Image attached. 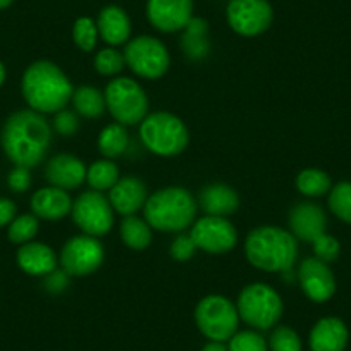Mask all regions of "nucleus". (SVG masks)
I'll list each match as a JSON object with an SVG mask.
<instances>
[{
  "instance_id": "f03ea898",
  "label": "nucleus",
  "mask_w": 351,
  "mask_h": 351,
  "mask_svg": "<svg viewBox=\"0 0 351 351\" xmlns=\"http://www.w3.org/2000/svg\"><path fill=\"white\" fill-rule=\"evenodd\" d=\"M26 104L40 114H57L71 102L74 88L57 64L36 60L26 67L21 81Z\"/></svg>"
},
{
  "instance_id": "6ab92c4d",
  "label": "nucleus",
  "mask_w": 351,
  "mask_h": 351,
  "mask_svg": "<svg viewBox=\"0 0 351 351\" xmlns=\"http://www.w3.org/2000/svg\"><path fill=\"white\" fill-rule=\"evenodd\" d=\"M350 341V330L339 317H322L308 334L310 351H344Z\"/></svg>"
},
{
  "instance_id": "a211bd4d",
  "label": "nucleus",
  "mask_w": 351,
  "mask_h": 351,
  "mask_svg": "<svg viewBox=\"0 0 351 351\" xmlns=\"http://www.w3.org/2000/svg\"><path fill=\"white\" fill-rule=\"evenodd\" d=\"M148 200V190L145 183L134 176L119 178L116 184L109 190V202L114 212L121 215H134L145 207Z\"/></svg>"
},
{
  "instance_id": "aec40b11",
  "label": "nucleus",
  "mask_w": 351,
  "mask_h": 351,
  "mask_svg": "<svg viewBox=\"0 0 351 351\" xmlns=\"http://www.w3.org/2000/svg\"><path fill=\"white\" fill-rule=\"evenodd\" d=\"M16 260L25 274L35 276V278L49 276L50 272L56 271L59 263V256L56 255V252L49 245L40 241H29L19 246Z\"/></svg>"
},
{
  "instance_id": "c9c22d12",
  "label": "nucleus",
  "mask_w": 351,
  "mask_h": 351,
  "mask_svg": "<svg viewBox=\"0 0 351 351\" xmlns=\"http://www.w3.org/2000/svg\"><path fill=\"white\" fill-rule=\"evenodd\" d=\"M313 253H315V258L322 260L326 263H332L339 258L341 253V243L337 241V238H334L332 234H327L324 232L322 236L315 239L312 243Z\"/></svg>"
},
{
  "instance_id": "ea45409f",
  "label": "nucleus",
  "mask_w": 351,
  "mask_h": 351,
  "mask_svg": "<svg viewBox=\"0 0 351 351\" xmlns=\"http://www.w3.org/2000/svg\"><path fill=\"white\" fill-rule=\"evenodd\" d=\"M16 214H18V208L14 202L9 198H0V228L11 224L16 219Z\"/></svg>"
},
{
  "instance_id": "cd10ccee",
  "label": "nucleus",
  "mask_w": 351,
  "mask_h": 351,
  "mask_svg": "<svg viewBox=\"0 0 351 351\" xmlns=\"http://www.w3.org/2000/svg\"><path fill=\"white\" fill-rule=\"evenodd\" d=\"M128 145H130V136H128L126 128L119 123L109 124L107 128H104L99 136L100 154L106 158H110V160L121 157L126 152Z\"/></svg>"
},
{
  "instance_id": "72a5a7b5",
  "label": "nucleus",
  "mask_w": 351,
  "mask_h": 351,
  "mask_svg": "<svg viewBox=\"0 0 351 351\" xmlns=\"http://www.w3.org/2000/svg\"><path fill=\"white\" fill-rule=\"evenodd\" d=\"M229 351H269V343L258 330H238L229 339Z\"/></svg>"
},
{
  "instance_id": "a19ab883",
  "label": "nucleus",
  "mask_w": 351,
  "mask_h": 351,
  "mask_svg": "<svg viewBox=\"0 0 351 351\" xmlns=\"http://www.w3.org/2000/svg\"><path fill=\"white\" fill-rule=\"evenodd\" d=\"M45 286L49 291L52 293H59L62 291L64 288L67 286V274L66 272H59V271H53L50 272L49 276H45Z\"/></svg>"
},
{
  "instance_id": "20e7f679",
  "label": "nucleus",
  "mask_w": 351,
  "mask_h": 351,
  "mask_svg": "<svg viewBox=\"0 0 351 351\" xmlns=\"http://www.w3.org/2000/svg\"><path fill=\"white\" fill-rule=\"evenodd\" d=\"M198 205L193 195L181 186H169L150 195L143 207L145 221L162 232H180L190 228L197 217Z\"/></svg>"
},
{
  "instance_id": "f3484780",
  "label": "nucleus",
  "mask_w": 351,
  "mask_h": 351,
  "mask_svg": "<svg viewBox=\"0 0 351 351\" xmlns=\"http://www.w3.org/2000/svg\"><path fill=\"white\" fill-rule=\"evenodd\" d=\"M45 178L52 186L60 190H76L86 181L83 160L71 154H59L47 162Z\"/></svg>"
},
{
  "instance_id": "39448f33",
  "label": "nucleus",
  "mask_w": 351,
  "mask_h": 351,
  "mask_svg": "<svg viewBox=\"0 0 351 351\" xmlns=\"http://www.w3.org/2000/svg\"><path fill=\"white\" fill-rule=\"evenodd\" d=\"M140 138L145 148L160 157L183 154L190 143L186 124L171 112L148 114L140 123Z\"/></svg>"
},
{
  "instance_id": "a878e982",
  "label": "nucleus",
  "mask_w": 351,
  "mask_h": 351,
  "mask_svg": "<svg viewBox=\"0 0 351 351\" xmlns=\"http://www.w3.org/2000/svg\"><path fill=\"white\" fill-rule=\"evenodd\" d=\"M119 232L124 245L134 252L148 248L152 243V228L145 219L136 217V215H126L121 221Z\"/></svg>"
},
{
  "instance_id": "1a4fd4ad",
  "label": "nucleus",
  "mask_w": 351,
  "mask_h": 351,
  "mask_svg": "<svg viewBox=\"0 0 351 351\" xmlns=\"http://www.w3.org/2000/svg\"><path fill=\"white\" fill-rule=\"evenodd\" d=\"M124 60L136 76L145 80H158L171 66V56L164 43L148 35L136 36L128 42L124 49Z\"/></svg>"
},
{
  "instance_id": "79ce46f5",
  "label": "nucleus",
  "mask_w": 351,
  "mask_h": 351,
  "mask_svg": "<svg viewBox=\"0 0 351 351\" xmlns=\"http://www.w3.org/2000/svg\"><path fill=\"white\" fill-rule=\"evenodd\" d=\"M200 351H229V350L224 343H219V341H210V343L205 344Z\"/></svg>"
},
{
  "instance_id": "58836bf2",
  "label": "nucleus",
  "mask_w": 351,
  "mask_h": 351,
  "mask_svg": "<svg viewBox=\"0 0 351 351\" xmlns=\"http://www.w3.org/2000/svg\"><path fill=\"white\" fill-rule=\"evenodd\" d=\"M8 184L12 191H16V193H23V191L28 190V188L32 186V174H29V169L16 165V167L9 172Z\"/></svg>"
},
{
  "instance_id": "2f4dec72",
  "label": "nucleus",
  "mask_w": 351,
  "mask_h": 351,
  "mask_svg": "<svg viewBox=\"0 0 351 351\" xmlns=\"http://www.w3.org/2000/svg\"><path fill=\"white\" fill-rule=\"evenodd\" d=\"M97 40H99V29H97V23L92 18L76 19L73 26V42L83 52H92L97 47Z\"/></svg>"
},
{
  "instance_id": "37998d69",
  "label": "nucleus",
  "mask_w": 351,
  "mask_h": 351,
  "mask_svg": "<svg viewBox=\"0 0 351 351\" xmlns=\"http://www.w3.org/2000/svg\"><path fill=\"white\" fill-rule=\"evenodd\" d=\"M5 76H8V71H5L4 62H0V86H2V84H4Z\"/></svg>"
},
{
  "instance_id": "bb28decb",
  "label": "nucleus",
  "mask_w": 351,
  "mask_h": 351,
  "mask_svg": "<svg viewBox=\"0 0 351 351\" xmlns=\"http://www.w3.org/2000/svg\"><path fill=\"white\" fill-rule=\"evenodd\" d=\"M296 190L302 195L310 198L324 197V195H329L330 188H332V181H330V176L326 171H320V169H303L295 180Z\"/></svg>"
},
{
  "instance_id": "ddd939ff",
  "label": "nucleus",
  "mask_w": 351,
  "mask_h": 351,
  "mask_svg": "<svg viewBox=\"0 0 351 351\" xmlns=\"http://www.w3.org/2000/svg\"><path fill=\"white\" fill-rule=\"evenodd\" d=\"M190 236L197 250H204L212 255L228 253L238 245V231L234 224L229 219L215 215L198 219L191 228Z\"/></svg>"
},
{
  "instance_id": "c85d7f7f",
  "label": "nucleus",
  "mask_w": 351,
  "mask_h": 351,
  "mask_svg": "<svg viewBox=\"0 0 351 351\" xmlns=\"http://www.w3.org/2000/svg\"><path fill=\"white\" fill-rule=\"evenodd\" d=\"M119 181V167L110 158L93 162L86 169V183L95 191H107Z\"/></svg>"
},
{
  "instance_id": "7ed1b4c3",
  "label": "nucleus",
  "mask_w": 351,
  "mask_h": 351,
  "mask_svg": "<svg viewBox=\"0 0 351 351\" xmlns=\"http://www.w3.org/2000/svg\"><path fill=\"white\" fill-rule=\"evenodd\" d=\"M245 255L263 272H291L298 258V239L278 226H260L246 236Z\"/></svg>"
},
{
  "instance_id": "473e14b6",
  "label": "nucleus",
  "mask_w": 351,
  "mask_h": 351,
  "mask_svg": "<svg viewBox=\"0 0 351 351\" xmlns=\"http://www.w3.org/2000/svg\"><path fill=\"white\" fill-rule=\"evenodd\" d=\"M269 351H303L298 332L288 326H279L269 337Z\"/></svg>"
},
{
  "instance_id": "9b49d317",
  "label": "nucleus",
  "mask_w": 351,
  "mask_h": 351,
  "mask_svg": "<svg viewBox=\"0 0 351 351\" xmlns=\"http://www.w3.org/2000/svg\"><path fill=\"white\" fill-rule=\"evenodd\" d=\"M106 258V250L99 238L80 234L64 245L59 255V263L67 276H90L100 269Z\"/></svg>"
},
{
  "instance_id": "0eeeda50",
  "label": "nucleus",
  "mask_w": 351,
  "mask_h": 351,
  "mask_svg": "<svg viewBox=\"0 0 351 351\" xmlns=\"http://www.w3.org/2000/svg\"><path fill=\"white\" fill-rule=\"evenodd\" d=\"M239 313L234 303L222 295H208L195 308V322L207 339L224 343L229 341L239 326Z\"/></svg>"
},
{
  "instance_id": "f704fd0d",
  "label": "nucleus",
  "mask_w": 351,
  "mask_h": 351,
  "mask_svg": "<svg viewBox=\"0 0 351 351\" xmlns=\"http://www.w3.org/2000/svg\"><path fill=\"white\" fill-rule=\"evenodd\" d=\"M126 66L124 53H121L116 49H102L95 56V69L102 76H116Z\"/></svg>"
},
{
  "instance_id": "4be33fe9",
  "label": "nucleus",
  "mask_w": 351,
  "mask_h": 351,
  "mask_svg": "<svg viewBox=\"0 0 351 351\" xmlns=\"http://www.w3.org/2000/svg\"><path fill=\"white\" fill-rule=\"evenodd\" d=\"M198 204H200V208L207 215L228 217V215H232L238 210L239 197L234 188L228 186L224 183H212L202 188Z\"/></svg>"
},
{
  "instance_id": "dca6fc26",
  "label": "nucleus",
  "mask_w": 351,
  "mask_h": 351,
  "mask_svg": "<svg viewBox=\"0 0 351 351\" xmlns=\"http://www.w3.org/2000/svg\"><path fill=\"white\" fill-rule=\"evenodd\" d=\"M289 228L296 239L313 243L326 232L327 215L320 205L302 202V204H296L289 212Z\"/></svg>"
},
{
  "instance_id": "2eb2a0df",
  "label": "nucleus",
  "mask_w": 351,
  "mask_h": 351,
  "mask_svg": "<svg viewBox=\"0 0 351 351\" xmlns=\"http://www.w3.org/2000/svg\"><path fill=\"white\" fill-rule=\"evenodd\" d=\"M147 18L158 32H181L193 19V0H148Z\"/></svg>"
},
{
  "instance_id": "393cba45",
  "label": "nucleus",
  "mask_w": 351,
  "mask_h": 351,
  "mask_svg": "<svg viewBox=\"0 0 351 351\" xmlns=\"http://www.w3.org/2000/svg\"><path fill=\"white\" fill-rule=\"evenodd\" d=\"M71 102H73L76 112L86 119H97L107 109L104 92H100L95 86H86V84L74 90Z\"/></svg>"
},
{
  "instance_id": "7c9ffc66",
  "label": "nucleus",
  "mask_w": 351,
  "mask_h": 351,
  "mask_svg": "<svg viewBox=\"0 0 351 351\" xmlns=\"http://www.w3.org/2000/svg\"><path fill=\"white\" fill-rule=\"evenodd\" d=\"M38 217L35 214L16 215L14 221L9 224L8 238L14 245H25V243L33 241V238L38 232Z\"/></svg>"
},
{
  "instance_id": "423d86ee",
  "label": "nucleus",
  "mask_w": 351,
  "mask_h": 351,
  "mask_svg": "<svg viewBox=\"0 0 351 351\" xmlns=\"http://www.w3.org/2000/svg\"><path fill=\"white\" fill-rule=\"evenodd\" d=\"M239 319L255 330H267L281 320L282 300L272 286L263 282H253L245 286L238 296Z\"/></svg>"
},
{
  "instance_id": "6e6552de",
  "label": "nucleus",
  "mask_w": 351,
  "mask_h": 351,
  "mask_svg": "<svg viewBox=\"0 0 351 351\" xmlns=\"http://www.w3.org/2000/svg\"><path fill=\"white\" fill-rule=\"evenodd\" d=\"M107 110L123 126L140 124L148 116V97L140 83L131 77H116L107 84Z\"/></svg>"
},
{
  "instance_id": "5701e85b",
  "label": "nucleus",
  "mask_w": 351,
  "mask_h": 351,
  "mask_svg": "<svg viewBox=\"0 0 351 351\" xmlns=\"http://www.w3.org/2000/svg\"><path fill=\"white\" fill-rule=\"evenodd\" d=\"M99 36L109 45H123L131 36L130 16L119 5H107L100 11L97 19Z\"/></svg>"
},
{
  "instance_id": "b1692460",
  "label": "nucleus",
  "mask_w": 351,
  "mask_h": 351,
  "mask_svg": "<svg viewBox=\"0 0 351 351\" xmlns=\"http://www.w3.org/2000/svg\"><path fill=\"white\" fill-rule=\"evenodd\" d=\"M208 26L204 19L193 18L188 26L184 28L183 40H181V47L188 59L191 60H202L210 50V43L207 38Z\"/></svg>"
},
{
  "instance_id": "9d476101",
  "label": "nucleus",
  "mask_w": 351,
  "mask_h": 351,
  "mask_svg": "<svg viewBox=\"0 0 351 351\" xmlns=\"http://www.w3.org/2000/svg\"><path fill=\"white\" fill-rule=\"evenodd\" d=\"M71 215L84 234L95 238L106 236L114 226V208L109 198L95 190L84 191L73 202Z\"/></svg>"
},
{
  "instance_id": "c756f323",
  "label": "nucleus",
  "mask_w": 351,
  "mask_h": 351,
  "mask_svg": "<svg viewBox=\"0 0 351 351\" xmlns=\"http://www.w3.org/2000/svg\"><path fill=\"white\" fill-rule=\"evenodd\" d=\"M329 210L339 221L351 226V181H341L329 191Z\"/></svg>"
},
{
  "instance_id": "412c9836",
  "label": "nucleus",
  "mask_w": 351,
  "mask_h": 351,
  "mask_svg": "<svg viewBox=\"0 0 351 351\" xmlns=\"http://www.w3.org/2000/svg\"><path fill=\"white\" fill-rule=\"evenodd\" d=\"M71 208H73V200L67 191L60 188H42L32 197L33 214L43 221H60L71 214Z\"/></svg>"
},
{
  "instance_id": "4468645a",
  "label": "nucleus",
  "mask_w": 351,
  "mask_h": 351,
  "mask_svg": "<svg viewBox=\"0 0 351 351\" xmlns=\"http://www.w3.org/2000/svg\"><path fill=\"white\" fill-rule=\"evenodd\" d=\"M298 281L303 293L313 303H326L336 293V278L330 271L329 263L308 256L300 263Z\"/></svg>"
},
{
  "instance_id": "c03bdc74",
  "label": "nucleus",
  "mask_w": 351,
  "mask_h": 351,
  "mask_svg": "<svg viewBox=\"0 0 351 351\" xmlns=\"http://www.w3.org/2000/svg\"><path fill=\"white\" fill-rule=\"evenodd\" d=\"M14 0H0V9H8Z\"/></svg>"
},
{
  "instance_id": "f8f14e48",
  "label": "nucleus",
  "mask_w": 351,
  "mask_h": 351,
  "mask_svg": "<svg viewBox=\"0 0 351 351\" xmlns=\"http://www.w3.org/2000/svg\"><path fill=\"white\" fill-rule=\"evenodd\" d=\"M226 18L238 35L258 36L271 28L274 11L267 0H229Z\"/></svg>"
},
{
  "instance_id": "e433bc0d",
  "label": "nucleus",
  "mask_w": 351,
  "mask_h": 351,
  "mask_svg": "<svg viewBox=\"0 0 351 351\" xmlns=\"http://www.w3.org/2000/svg\"><path fill=\"white\" fill-rule=\"evenodd\" d=\"M195 252H197V246H195L191 236L180 234L171 245V256L176 262H188L190 258H193Z\"/></svg>"
},
{
  "instance_id": "4c0bfd02",
  "label": "nucleus",
  "mask_w": 351,
  "mask_h": 351,
  "mask_svg": "<svg viewBox=\"0 0 351 351\" xmlns=\"http://www.w3.org/2000/svg\"><path fill=\"white\" fill-rule=\"evenodd\" d=\"M53 128H56L57 133L62 134V136H73V134L80 130V119H77L76 112L62 109L56 114Z\"/></svg>"
},
{
  "instance_id": "f257e3e1",
  "label": "nucleus",
  "mask_w": 351,
  "mask_h": 351,
  "mask_svg": "<svg viewBox=\"0 0 351 351\" xmlns=\"http://www.w3.org/2000/svg\"><path fill=\"white\" fill-rule=\"evenodd\" d=\"M0 141L12 164L32 169L45 160L52 143V128L43 114L32 109L18 110L5 121Z\"/></svg>"
}]
</instances>
